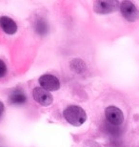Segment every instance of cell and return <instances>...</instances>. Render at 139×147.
<instances>
[{
  "mask_svg": "<svg viewBox=\"0 0 139 147\" xmlns=\"http://www.w3.org/2000/svg\"><path fill=\"white\" fill-rule=\"evenodd\" d=\"M39 84L47 91H56L60 87L58 78L52 75H43L39 78Z\"/></svg>",
  "mask_w": 139,
  "mask_h": 147,
  "instance_id": "8992f818",
  "label": "cell"
},
{
  "mask_svg": "<svg viewBox=\"0 0 139 147\" xmlns=\"http://www.w3.org/2000/svg\"><path fill=\"white\" fill-rule=\"evenodd\" d=\"M106 119L111 125L118 126L124 121V115L119 108L116 106H109L105 110Z\"/></svg>",
  "mask_w": 139,
  "mask_h": 147,
  "instance_id": "7a4b0ae2",
  "label": "cell"
},
{
  "mask_svg": "<svg viewBox=\"0 0 139 147\" xmlns=\"http://www.w3.org/2000/svg\"><path fill=\"white\" fill-rule=\"evenodd\" d=\"M3 111H4V104L0 101V119H1V116L3 114Z\"/></svg>",
  "mask_w": 139,
  "mask_h": 147,
  "instance_id": "8fae6325",
  "label": "cell"
},
{
  "mask_svg": "<svg viewBox=\"0 0 139 147\" xmlns=\"http://www.w3.org/2000/svg\"><path fill=\"white\" fill-rule=\"evenodd\" d=\"M7 74V66L4 63V61L0 59V78H4Z\"/></svg>",
  "mask_w": 139,
  "mask_h": 147,
  "instance_id": "30bf717a",
  "label": "cell"
},
{
  "mask_svg": "<svg viewBox=\"0 0 139 147\" xmlns=\"http://www.w3.org/2000/svg\"><path fill=\"white\" fill-rule=\"evenodd\" d=\"M9 99H10V102L11 104L14 105H21L24 104L26 100H27V96H26L25 93L23 92L22 90H14L13 91L10 96H9Z\"/></svg>",
  "mask_w": 139,
  "mask_h": 147,
  "instance_id": "ba28073f",
  "label": "cell"
},
{
  "mask_svg": "<svg viewBox=\"0 0 139 147\" xmlns=\"http://www.w3.org/2000/svg\"><path fill=\"white\" fill-rule=\"evenodd\" d=\"M0 27L4 31V33L8 34H13L17 31L16 23L8 16L0 17Z\"/></svg>",
  "mask_w": 139,
  "mask_h": 147,
  "instance_id": "52a82bcc",
  "label": "cell"
},
{
  "mask_svg": "<svg viewBox=\"0 0 139 147\" xmlns=\"http://www.w3.org/2000/svg\"><path fill=\"white\" fill-rule=\"evenodd\" d=\"M120 11L123 16L130 22H134L139 18V11L130 1H123L120 4Z\"/></svg>",
  "mask_w": 139,
  "mask_h": 147,
  "instance_id": "3957f363",
  "label": "cell"
},
{
  "mask_svg": "<svg viewBox=\"0 0 139 147\" xmlns=\"http://www.w3.org/2000/svg\"><path fill=\"white\" fill-rule=\"evenodd\" d=\"M119 3L117 1H95L93 4V10L97 13H110L116 11Z\"/></svg>",
  "mask_w": 139,
  "mask_h": 147,
  "instance_id": "5b68a950",
  "label": "cell"
},
{
  "mask_svg": "<svg viewBox=\"0 0 139 147\" xmlns=\"http://www.w3.org/2000/svg\"><path fill=\"white\" fill-rule=\"evenodd\" d=\"M63 116L65 119L73 126H80L87 119V115L85 111L76 105H71L67 107L64 111Z\"/></svg>",
  "mask_w": 139,
  "mask_h": 147,
  "instance_id": "6da1fadb",
  "label": "cell"
},
{
  "mask_svg": "<svg viewBox=\"0 0 139 147\" xmlns=\"http://www.w3.org/2000/svg\"><path fill=\"white\" fill-rule=\"evenodd\" d=\"M32 96H34V100L43 106H48V105L52 104V99H54L49 91L40 87L34 88L32 91Z\"/></svg>",
  "mask_w": 139,
  "mask_h": 147,
  "instance_id": "277c9868",
  "label": "cell"
},
{
  "mask_svg": "<svg viewBox=\"0 0 139 147\" xmlns=\"http://www.w3.org/2000/svg\"><path fill=\"white\" fill-rule=\"evenodd\" d=\"M34 29H35V31H36V33L38 34L44 36V34H46L47 33H48V30H49L48 23H47L44 19L40 18L35 22Z\"/></svg>",
  "mask_w": 139,
  "mask_h": 147,
  "instance_id": "9c48e42d",
  "label": "cell"
}]
</instances>
